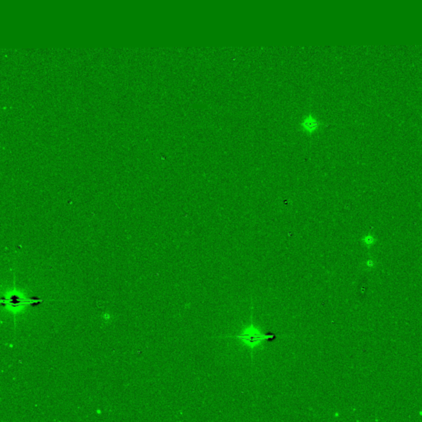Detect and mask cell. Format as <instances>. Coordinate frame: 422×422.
Segmentation results:
<instances>
[{
	"label": "cell",
	"mask_w": 422,
	"mask_h": 422,
	"mask_svg": "<svg viewBox=\"0 0 422 422\" xmlns=\"http://www.w3.org/2000/svg\"><path fill=\"white\" fill-rule=\"evenodd\" d=\"M273 337V335L264 332L254 323L245 327L240 333L236 336L237 339L240 341L242 344L250 349L257 348L263 344L264 342Z\"/></svg>",
	"instance_id": "cell-1"
},
{
	"label": "cell",
	"mask_w": 422,
	"mask_h": 422,
	"mask_svg": "<svg viewBox=\"0 0 422 422\" xmlns=\"http://www.w3.org/2000/svg\"><path fill=\"white\" fill-rule=\"evenodd\" d=\"M300 126L305 133L312 135V133H314L315 131L319 130V126H320V122L315 118L314 116H312V115H308L303 119L302 121L300 123Z\"/></svg>",
	"instance_id": "cell-2"
}]
</instances>
